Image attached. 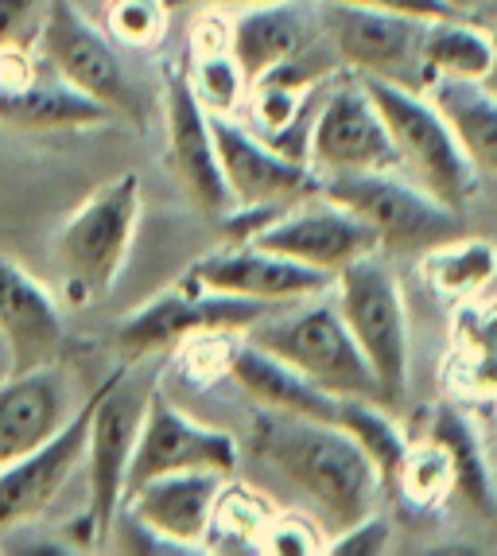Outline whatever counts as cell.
Wrapping results in <instances>:
<instances>
[{
  "mask_svg": "<svg viewBox=\"0 0 497 556\" xmlns=\"http://www.w3.org/2000/svg\"><path fill=\"white\" fill-rule=\"evenodd\" d=\"M319 195L358 214L388 250H432L455 238L459 214L432 199L420 184L396 172H358V176L319 179Z\"/></svg>",
  "mask_w": 497,
  "mask_h": 556,
  "instance_id": "52a82bcc",
  "label": "cell"
},
{
  "mask_svg": "<svg viewBox=\"0 0 497 556\" xmlns=\"http://www.w3.org/2000/svg\"><path fill=\"white\" fill-rule=\"evenodd\" d=\"M268 553H319V533H315L311 521L304 518H280L265 529Z\"/></svg>",
  "mask_w": 497,
  "mask_h": 556,
  "instance_id": "e575fe53",
  "label": "cell"
},
{
  "mask_svg": "<svg viewBox=\"0 0 497 556\" xmlns=\"http://www.w3.org/2000/svg\"><path fill=\"white\" fill-rule=\"evenodd\" d=\"M0 121L16 129H90L110 121V110L55 71L39 75L28 51H0Z\"/></svg>",
  "mask_w": 497,
  "mask_h": 556,
  "instance_id": "ac0fdd59",
  "label": "cell"
},
{
  "mask_svg": "<svg viewBox=\"0 0 497 556\" xmlns=\"http://www.w3.org/2000/svg\"><path fill=\"white\" fill-rule=\"evenodd\" d=\"M342 4H361V9H381V12H396V16H416V20L459 16L447 0H342Z\"/></svg>",
  "mask_w": 497,
  "mask_h": 556,
  "instance_id": "d590c367",
  "label": "cell"
},
{
  "mask_svg": "<svg viewBox=\"0 0 497 556\" xmlns=\"http://www.w3.org/2000/svg\"><path fill=\"white\" fill-rule=\"evenodd\" d=\"M171 4H272V0H171Z\"/></svg>",
  "mask_w": 497,
  "mask_h": 556,
  "instance_id": "74e56055",
  "label": "cell"
},
{
  "mask_svg": "<svg viewBox=\"0 0 497 556\" xmlns=\"http://www.w3.org/2000/svg\"><path fill=\"white\" fill-rule=\"evenodd\" d=\"M39 51H43V63L78 93L102 102L110 113H125L132 121L144 117V105L132 93L125 63L117 55V43L102 28H93L74 9V0H47Z\"/></svg>",
  "mask_w": 497,
  "mask_h": 556,
  "instance_id": "ba28073f",
  "label": "cell"
},
{
  "mask_svg": "<svg viewBox=\"0 0 497 556\" xmlns=\"http://www.w3.org/2000/svg\"><path fill=\"white\" fill-rule=\"evenodd\" d=\"M334 288H339L334 307L366 354L381 386V401L385 408L400 405L408 390V312L393 269L378 253H366L334 273Z\"/></svg>",
  "mask_w": 497,
  "mask_h": 556,
  "instance_id": "5b68a950",
  "label": "cell"
},
{
  "mask_svg": "<svg viewBox=\"0 0 497 556\" xmlns=\"http://www.w3.org/2000/svg\"><path fill=\"white\" fill-rule=\"evenodd\" d=\"M253 245L331 273V277L339 269H346L351 261L381 250L378 233L369 230L358 214L331 203V199H322V206H300V211L288 206Z\"/></svg>",
  "mask_w": 497,
  "mask_h": 556,
  "instance_id": "e0dca14e",
  "label": "cell"
},
{
  "mask_svg": "<svg viewBox=\"0 0 497 556\" xmlns=\"http://www.w3.org/2000/svg\"><path fill=\"white\" fill-rule=\"evenodd\" d=\"M393 486L412 502L416 510H435V506H443L455 491L451 459H447V452H443L435 440H428V444H408V455H405V464H400V471H396Z\"/></svg>",
  "mask_w": 497,
  "mask_h": 556,
  "instance_id": "f546056e",
  "label": "cell"
},
{
  "mask_svg": "<svg viewBox=\"0 0 497 556\" xmlns=\"http://www.w3.org/2000/svg\"><path fill=\"white\" fill-rule=\"evenodd\" d=\"M71 390L55 366L28 374H9L0 386V467L36 452L71 420Z\"/></svg>",
  "mask_w": 497,
  "mask_h": 556,
  "instance_id": "ffe728a7",
  "label": "cell"
},
{
  "mask_svg": "<svg viewBox=\"0 0 497 556\" xmlns=\"http://www.w3.org/2000/svg\"><path fill=\"white\" fill-rule=\"evenodd\" d=\"M428 98L447 117L462 152L482 176H497V98L479 78H435Z\"/></svg>",
  "mask_w": 497,
  "mask_h": 556,
  "instance_id": "cb8c5ba5",
  "label": "cell"
},
{
  "mask_svg": "<svg viewBox=\"0 0 497 556\" xmlns=\"http://www.w3.org/2000/svg\"><path fill=\"white\" fill-rule=\"evenodd\" d=\"M268 316V304L257 300L226 296V292H211L194 277H183L179 285L164 288L160 296H152L148 304H140L129 319H120L113 346L125 358V366L152 358L156 351L179 346L194 334L206 331H248L253 324Z\"/></svg>",
  "mask_w": 497,
  "mask_h": 556,
  "instance_id": "8992f818",
  "label": "cell"
},
{
  "mask_svg": "<svg viewBox=\"0 0 497 556\" xmlns=\"http://www.w3.org/2000/svg\"><path fill=\"white\" fill-rule=\"evenodd\" d=\"M315 24L331 39L342 63L354 66L361 78H385L400 86H412L416 78L424 83L420 43L428 20L342 4V0H315Z\"/></svg>",
  "mask_w": 497,
  "mask_h": 556,
  "instance_id": "9c48e42d",
  "label": "cell"
},
{
  "mask_svg": "<svg viewBox=\"0 0 497 556\" xmlns=\"http://www.w3.org/2000/svg\"><path fill=\"white\" fill-rule=\"evenodd\" d=\"M171 0H110L105 28L117 47H156L167 36Z\"/></svg>",
  "mask_w": 497,
  "mask_h": 556,
  "instance_id": "4dcf8cb0",
  "label": "cell"
},
{
  "mask_svg": "<svg viewBox=\"0 0 497 556\" xmlns=\"http://www.w3.org/2000/svg\"><path fill=\"white\" fill-rule=\"evenodd\" d=\"M144 397L129 390V366H125L102 381V397L93 408L90 447H86V464H90V510L86 514L93 521L98 545L110 541L113 518L125 506V482H129L140 420H144Z\"/></svg>",
  "mask_w": 497,
  "mask_h": 556,
  "instance_id": "8fae6325",
  "label": "cell"
},
{
  "mask_svg": "<svg viewBox=\"0 0 497 556\" xmlns=\"http://www.w3.org/2000/svg\"><path fill=\"white\" fill-rule=\"evenodd\" d=\"M307 36H311V20L292 0L245 4V12L230 28V55L238 63L241 78H245V86H253L268 71L304 55Z\"/></svg>",
  "mask_w": 497,
  "mask_h": 556,
  "instance_id": "7402d4cb",
  "label": "cell"
},
{
  "mask_svg": "<svg viewBox=\"0 0 497 556\" xmlns=\"http://www.w3.org/2000/svg\"><path fill=\"white\" fill-rule=\"evenodd\" d=\"M307 167L315 176H358V172H400V156L388 125L366 86H334L322 98L307 129Z\"/></svg>",
  "mask_w": 497,
  "mask_h": 556,
  "instance_id": "30bf717a",
  "label": "cell"
},
{
  "mask_svg": "<svg viewBox=\"0 0 497 556\" xmlns=\"http://www.w3.org/2000/svg\"><path fill=\"white\" fill-rule=\"evenodd\" d=\"M47 16V0H0V51H31Z\"/></svg>",
  "mask_w": 497,
  "mask_h": 556,
  "instance_id": "d6a6232c",
  "label": "cell"
},
{
  "mask_svg": "<svg viewBox=\"0 0 497 556\" xmlns=\"http://www.w3.org/2000/svg\"><path fill=\"white\" fill-rule=\"evenodd\" d=\"M420 277L435 296L451 300V304H470L494 288L497 250L482 238H447L424 250Z\"/></svg>",
  "mask_w": 497,
  "mask_h": 556,
  "instance_id": "d4e9b609",
  "label": "cell"
},
{
  "mask_svg": "<svg viewBox=\"0 0 497 556\" xmlns=\"http://www.w3.org/2000/svg\"><path fill=\"white\" fill-rule=\"evenodd\" d=\"M489 31H494V55H489V71H486V78H482V86L497 98V28H489Z\"/></svg>",
  "mask_w": 497,
  "mask_h": 556,
  "instance_id": "8d00e7d4",
  "label": "cell"
},
{
  "mask_svg": "<svg viewBox=\"0 0 497 556\" xmlns=\"http://www.w3.org/2000/svg\"><path fill=\"white\" fill-rule=\"evenodd\" d=\"M191 86H194V93H199V102H203L206 110L226 113V110H233V102H238V90L245 86V78H241L233 55H218V51H211V55H203L199 63H194Z\"/></svg>",
  "mask_w": 497,
  "mask_h": 556,
  "instance_id": "1f68e13d",
  "label": "cell"
},
{
  "mask_svg": "<svg viewBox=\"0 0 497 556\" xmlns=\"http://www.w3.org/2000/svg\"><path fill=\"white\" fill-rule=\"evenodd\" d=\"M140 223V176H120L98 187L71 223L63 226L55 245L66 300L74 307L102 304L117 285L132 250V233Z\"/></svg>",
  "mask_w": 497,
  "mask_h": 556,
  "instance_id": "3957f363",
  "label": "cell"
},
{
  "mask_svg": "<svg viewBox=\"0 0 497 556\" xmlns=\"http://www.w3.org/2000/svg\"><path fill=\"white\" fill-rule=\"evenodd\" d=\"M455 12H467V9H474V0H447Z\"/></svg>",
  "mask_w": 497,
  "mask_h": 556,
  "instance_id": "f35d334b",
  "label": "cell"
},
{
  "mask_svg": "<svg viewBox=\"0 0 497 556\" xmlns=\"http://www.w3.org/2000/svg\"><path fill=\"white\" fill-rule=\"evenodd\" d=\"M238 440L230 432L206 428L199 420L183 417L160 390L144 397V420H140L137 452H132L129 482H125V498L137 486L160 479L171 471H238Z\"/></svg>",
  "mask_w": 497,
  "mask_h": 556,
  "instance_id": "7c38bea8",
  "label": "cell"
},
{
  "mask_svg": "<svg viewBox=\"0 0 497 556\" xmlns=\"http://www.w3.org/2000/svg\"><path fill=\"white\" fill-rule=\"evenodd\" d=\"M211 292L226 296L257 300V304H295V300H315L327 288H334V277L311 265H300L292 257H280L260 245H226L191 265V273Z\"/></svg>",
  "mask_w": 497,
  "mask_h": 556,
  "instance_id": "2e32d148",
  "label": "cell"
},
{
  "mask_svg": "<svg viewBox=\"0 0 497 556\" xmlns=\"http://www.w3.org/2000/svg\"><path fill=\"white\" fill-rule=\"evenodd\" d=\"M230 374L260 408L288 413V417H307V420L339 425L342 397L319 390L315 381H307L300 370L284 366V362L272 358V354L260 351V346H253V343L233 346L230 351Z\"/></svg>",
  "mask_w": 497,
  "mask_h": 556,
  "instance_id": "603a6c76",
  "label": "cell"
},
{
  "mask_svg": "<svg viewBox=\"0 0 497 556\" xmlns=\"http://www.w3.org/2000/svg\"><path fill=\"white\" fill-rule=\"evenodd\" d=\"M253 447L284 479H292L334 526L346 529L373 514L381 475L346 428L260 408L253 420Z\"/></svg>",
  "mask_w": 497,
  "mask_h": 556,
  "instance_id": "6da1fadb",
  "label": "cell"
},
{
  "mask_svg": "<svg viewBox=\"0 0 497 556\" xmlns=\"http://www.w3.org/2000/svg\"><path fill=\"white\" fill-rule=\"evenodd\" d=\"M489 55H494V31L462 24L459 16L428 20L424 43H420V66L424 83L435 78H486Z\"/></svg>",
  "mask_w": 497,
  "mask_h": 556,
  "instance_id": "484cf974",
  "label": "cell"
},
{
  "mask_svg": "<svg viewBox=\"0 0 497 556\" xmlns=\"http://www.w3.org/2000/svg\"><path fill=\"white\" fill-rule=\"evenodd\" d=\"M211 132L218 144L221 179L230 187L233 203H284L319 195V176L304 160L272 149L257 132L226 121V113H211Z\"/></svg>",
  "mask_w": 497,
  "mask_h": 556,
  "instance_id": "9a60e30c",
  "label": "cell"
},
{
  "mask_svg": "<svg viewBox=\"0 0 497 556\" xmlns=\"http://www.w3.org/2000/svg\"><path fill=\"white\" fill-rule=\"evenodd\" d=\"M428 440H435L447 452V459H451L455 491L479 514H497V486L489 479L486 455H482L474 428L459 413H451V408H435L432 425H428Z\"/></svg>",
  "mask_w": 497,
  "mask_h": 556,
  "instance_id": "83f0119b",
  "label": "cell"
},
{
  "mask_svg": "<svg viewBox=\"0 0 497 556\" xmlns=\"http://www.w3.org/2000/svg\"><path fill=\"white\" fill-rule=\"evenodd\" d=\"M361 86L385 117L400 156V172L408 167L412 184H420L428 195L459 214L479 191L482 172L470 164L447 117L435 110L432 98H420L412 86L385 83V78H361Z\"/></svg>",
  "mask_w": 497,
  "mask_h": 556,
  "instance_id": "7a4b0ae2",
  "label": "cell"
},
{
  "mask_svg": "<svg viewBox=\"0 0 497 556\" xmlns=\"http://www.w3.org/2000/svg\"><path fill=\"white\" fill-rule=\"evenodd\" d=\"M98 397H102V386H98L93 397H86L82 405L74 408L71 420L47 444L20 455L16 464L0 467V529L39 518L51 506V498L66 486V479L74 475V467L82 464L86 447H90V425Z\"/></svg>",
  "mask_w": 497,
  "mask_h": 556,
  "instance_id": "5bb4252c",
  "label": "cell"
},
{
  "mask_svg": "<svg viewBox=\"0 0 497 556\" xmlns=\"http://www.w3.org/2000/svg\"><path fill=\"white\" fill-rule=\"evenodd\" d=\"M0 334L12 351V374L55 366L66 346L63 316L43 285L0 253Z\"/></svg>",
  "mask_w": 497,
  "mask_h": 556,
  "instance_id": "d6986e66",
  "label": "cell"
},
{
  "mask_svg": "<svg viewBox=\"0 0 497 556\" xmlns=\"http://www.w3.org/2000/svg\"><path fill=\"white\" fill-rule=\"evenodd\" d=\"M451 374L470 397H497V300L459 307Z\"/></svg>",
  "mask_w": 497,
  "mask_h": 556,
  "instance_id": "4316f807",
  "label": "cell"
},
{
  "mask_svg": "<svg viewBox=\"0 0 497 556\" xmlns=\"http://www.w3.org/2000/svg\"><path fill=\"white\" fill-rule=\"evenodd\" d=\"M164 121H167V167L194 211L226 214L230 211V187L221 179L218 144L211 132V110L199 102L191 75L176 63H164Z\"/></svg>",
  "mask_w": 497,
  "mask_h": 556,
  "instance_id": "4fadbf2b",
  "label": "cell"
},
{
  "mask_svg": "<svg viewBox=\"0 0 497 556\" xmlns=\"http://www.w3.org/2000/svg\"><path fill=\"white\" fill-rule=\"evenodd\" d=\"M230 475L218 471H171L144 482L125 498V510L137 514L144 526H152L164 538L179 545H199L211 538V518L226 491Z\"/></svg>",
  "mask_w": 497,
  "mask_h": 556,
  "instance_id": "44dd1931",
  "label": "cell"
},
{
  "mask_svg": "<svg viewBox=\"0 0 497 556\" xmlns=\"http://www.w3.org/2000/svg\"><path fill=\"white\" fill-rule=\"evenodd\" d=\"M388 548V521L381 514H366L361 521L346 526L331 545L334 556H373Z\"/></svg>",
  "mask_w": 497,
  "mask_h": 556,
  "instance_id": "836d02e7",
  "label": "cell"
},
{
  "mask_svg": "<svg viewBox=\"0 0 497 556\" xmlns=\"http://www.w3.org/2000/svg\"><path fill=\"white\" fill-rule=\"evenodd\" d=\"M339 428H346V432L358 440L361 452L378 467L381 482L396 479V471H400V464H405V455H408V440H405V432L393 425V417L385 413L381 401L342 397Z\"/></svg>",
  "mask_w": 497,
  "mask_h": 556,
  "instance_id": "f1b7e54d",
  "label": "cell"
},
{
  "mask_svg": "<svg viewBox=\"0 0 497 556\" xmlns=\"http://www.w3.org/2000/svg\"><path fill=\"white\" fill-rule=\"evenodd\" d=\"M248 343L300 370L307 381H315L319 390L334 393V397L381 401L378 378L334 304L300 307L284 319H260L248 327Z\"/></svg>",
  "mask_w": 497,
  "mask_h": 556,
  "instance_id": "277c9868",
  "label": "cell"
}]
</instances>
